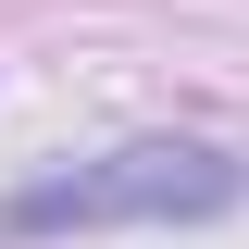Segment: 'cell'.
<instances>
[{
	"label": "cell",
	"instance_id": "obj_1",
	"mask_svg": "<svg viewBox=\"0 0 249 249\" xmlns=\"http://www.w3.org/2000/svg\"><path fill=\"white\" fill-rule=\"evenodd\" d=\"M249 199V162L212 137H124V150L37 175L0 199V237H88V224H224Z\"/></svg>",
	"mask_w": 249,
	"mask_h": 249
}]
</instances>
